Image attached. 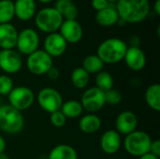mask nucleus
Here are the masks:
<instances>
[{"label":"nucleus","instance_id":"nucleus-37","mask_svg":"<svg viewBox=\"0 0 160 159\" xmlns=\"http://www.w3.org/2000/svg\"><path fill=\"white\" fill-rule=\"evenodd\" d=\"M139 159H159V157H156L155 155H153V154H151V153H147V154H145V155L140 157Z\"/></svg>","mask_w":160,"mask_h":159},{"label":"nucleus","instance_id":"nucleus-14","mask_svg":"<svg viewBox=\"0 0 160 159\" xmlns=\"http://www.w3.org/2000/svg\"><path fill=\"white\" fill-rule=\"evenodd\" d=\"M59 30H60L59 34L64 37L67 43H71V44H75L79 42L82 39L83 34L82 25L76 20L63 21Z\"/></svg>","mask_w":160,"mask_h":159},{"label":"nucleus","instance_id":"nucleus-25","mask_svg":"<svg viewBox=\"0 0 160 159\" xmlns=\"http://www.w3.org/2000/svg\"><path fill=\"white\" fill-rule=\"evenodd\" d=\"M60 111L65 115L66 118L74 119V118H77L82 114L83 108H82L80 101L68 100L66 102H63Z\"/></svg>","mask_w":160,"mask_h":159},{"label":"nucleus","instance_id":"nucleus-41","mask_svg":"<svg viewBox=\"0 0 160 159\" xmlns=\"http://www.w3.org/2000/svg\"><path fill=\"white\" fill-rule=\"evenodd\" d=\"M107 1H108L109 3H116L118 0H107Z\"/></svg>","mask_w":160,"mask_h":159},{"label":"nucleus","instance_id":"nucleus-15","mask_svg":"<svg viewBox=\"0 0 160 159\" xmlns=\"http://www.w3.org/2000/svg\"><path fill=\"white\" fill-rule=\"evenodd\" d=\"M122 145L121 135L115 129L106 130L100 138V148L107 155L116 154Z\"/></svg>","mask_w":160,"mask_h":159},{"label":"nucleus","instance_id":"nucleus-31","mask_svg":"<svg viewBox=\"0 0 160 159\" xmlns=\"http://www.w3.org/2000/svg\"><path fill=\"white\" fill-rule=\"evenodd\" d=\"M50 120H51L52 125L55 127H58V128L63 127L67 123V118L61 112V111H57V112L51 113Z\"/></svg>","mask_w":160,"mask_h":159},{"label":"nucleus","instance_id":"nucleus-11","mask_svg":"<svg viewBox=\"0 0 160 159\" xmlns=\"http://www.w3.org/2000/svg\"><path fill=\"white\" fill-rule=\"evenodd\" d=\"M22 61L21 55L14 50L0 51V69L7 75L16 74L21 70Z\"/></svg>","mask_w":160,"mask_h":159},{"label":"nucleus","instance_id":"nucleus-13","mask_svg":"<svg viewBox=\"0 0 160 159\" xmlns=\"http://www.w3.org/2000/svg\"><path fill=\"white\" fill-rule=\"evenodd\" d=\"M138 118L137 115L130 111H124L118 114L115 120V130L120 135H128L137 130Z\"/></svg>","mask_w":160,"mask_h":159},{"label":"nucleus","instance_id":"nucleus-20","mask_svg":"<svg viewBox=\"0 0 160 159\" xmlns=\"http://www.w3.org/2000/svg\"><path fill=\"white\" fill-rule=\"evenodd\" d=\"M101 125V119L94 113L83 115L79 122L80 129L85 134H93L98 132L100 129Z\"/></svg>","mask_w":160,"mask_h":159},{"label":"nucleus","instance_id":"nucleus-38","mask_svg":"<svg viewBox=\"0 0 160 159\" xmlns=\"http://www.w3.org/2000/svg\"><path fill=\"white\" fill-rule=\"evenodd\" d=\"M154 10L157 15H160V0H156L155 5H154Z\"/></svg>","mask_w":160,"mask_h":159},{"label":"nucleus","instance_id":"nucleus-24","mask_svg":"<svg viewBox=\"0 0 160 159\" xmlns=\"http://www.w3.org/2000/svg\"><path fill=\"white\" fill-rule=\"evenodd\" d=\"M104 65L105 64L97 54H90L83 59L82 67L90 75L98 74V72L102 71Z\"/></svg>","mask_w":160,"mask_h":159},{"label":"nucleus","instance_id":"nucleus-16","mask_svg":"<svg viewBox=\"0 0 160 159\" xmlns=\"http://www.w3.org/2000/svg\"><path fill=\"white\" fill-rule=\"evenodd\" d=\"M124 60L128 67L133 71H141L146 65V56L140 47H128Z\"/></svg>","mask_w":160,"mask_h":159},{"label":"nucleus","instance_id":"nucleus-27","mask_svg":"<svg viewBox=\"0 0 160 159\" xmlns=\"http://www.w3.org/2000/svg\"><path fill=\"white\" fill-rule=\"evenodd\" d=\"M14 16V2L11 0H0V24L8 23Z\"/></svg>","mask_w":160,"mask_h":159},{"label":"nucleus","instance_id":"nucleus-1","mask_svg":"<svg viewBox=\"0 0 160 159\" xmlns=\"http://www.w3.org/2000/svg\"><path fill=\"white\" fill-rule=\"evenodd\" d=\"M115 8L119 18L125 22L138 23L148 16L150 4L148 0H118Z\"/></svg>","mask_w":160,"mask_h":159},{"label":"nucleus","instance_id":"nucleus-33","mask_svg":"<svg viewBox=\"0 0 160 159\" xmlns=\"http://www.w3.org/2000/svg\"><path fill=\"white\" fill-rule=\"evenodd\" d=\"M46 75H47V77H48L50 80H52V81H56V80L60 77V70H59L58 67L52 66V67L48 70V72L46 73Z\"/></svg>","mask_w":160,"mask_h":159},{"label":"nucleus","instance_id":"nucleus-28","mask_svg":"<svg viewBox=\"0 0 160 159\" xmlns=\"http://www.w3.org/2000/svg\"><path fill=\"white\" fill-rule=\"evenodd\" d=\"M113 86L112 76L107 71H100L96 76V87L100 89L103 92H106L112 89Z\"/></svg>","mask_w":160,"mask_h":159},{"label":"nucleus","instance_id":"nucleus-4","mask_svg":"<svg viewBox=\"0 0 160 159\" xmlns=\"http://www.w3.org/2000/svg\"><path fill=\"white\" fill-rule=\"evenodd\" d=\"M151 143L152 139L149 134L142 130H135L126 136L124 147L128 155L140 157L149 153Z\"/></svg>","mask_w":160,"mask_h":159},{"label":"nucleus","instance_id":"nucleus-32","mask_svg":"<svg viewBox=\"0 0 160 159\" xmlns=\"http://www.w3.org/2000/svg\"><path fill=\"white\" fill-rule=\"evenodd\" d=\"M109 6V2L107 0H92V7L98 11H100L106 8Z\"/></svg>","mask_w":160,"mask_h":159},{"label":"nucleus","instance_id":"nucleus-30","mask_svg":"<svg viewBox=\"0 0 160 159\" xmlns=\"http://www.w3.org/2000/svg\"><path fill=\"white\" fill-rule=\"evenodd\" d=\"M12 89H13L12 79L7 74L0 75V95L8 96Z\"/></svg>","mask_w":160,"mask_h":159},{"label":"nucleus","instance_id":"nucleus-36","mask_svg":"<svg viewBox=\"0 0 160 159\" xmlns=\"http://www.w3.org/2000/svg\"><path fill=\"white\" fill-rule=\"evenodd\" d=\"M5 150H6V141L0 135V154L5 153Z\"/></svg>","mask_w":160,"mask_h":159},{"label":"nucleus","instance_id":"nucleus-10","mask_svg":"<svg viewBox=\"0 0 160 159\" xmlns=\"http://www.w3.org/2000/svg\"><path fill=\"white\" fill-rule=\"evenodd\" d=\"M81 104L86 112L90 113L97 112L100 111L105 106V97L104 92L100 89L95 87H91L86 89L81 99Z\"/></svg>","mask_w":160,"mask_h":159},{"label":"nucleus","instance_id":"nucleus-17","mask_svg":"<svg viewBox=\"0 0 160 159\" xmlns=\"http://www.w3.org/2000/svg\"><path fill=\"white\" fill-rule=\"evenodd\" d=\"M18 31L11 23L0 24V48L2 50H13L16 47Z\"/></svg>","mask_w":160,"mask_h":159},{"label":"nucleus","instance_id":"nucleus-34","mask_svg":"<svg viewBox=\"0 0 160 159\" xmlns=\"http://www.w3.org/2000/svg\"><path fill=\"white\" fill-rule=\"evenodd\" d=\"M149 153L155 155L156 157H160V141L159 140H155L152 141L151 146H150V151Z\"/></svg>","mask_w":160,"mask_h":159},{"label":"nucleus","instance_id":"nucleus-42","mask_svg":"<svg viewBox=\"0 0 160 159\" xmlns=\"http://www.w3.org/2000/svg\"><path fill=\"white\" fill-rule=\"evenodd\" d=\"M0 110H1V105H0Z\"/></svg>","mask_w":160,"mask_h":159},{"label":"nucleus","instance_id":"nucleus-22","mask_svg":"<svg viewBox=\"0 0 160 159\" xmlns=\"http://www.w3.org/2000/svg\"><path fill=\"white\" fill-rule=\"evenodd\" d=\"M48 159H78V154L68 144H58L51 150Z\"/></svg>","mask_w":160,"mask_h":159},{"label":"nucleus","instance_id":"nucleus-3","mask_svg":"<svg viewBox=\"0 0 160 159\" xmlns=\"http://www.w3.org/2000/svg\"><path fill=\"white\" fill-rule=\"evenodd\" d=\"M24 127V119L21 112L9 104L1 106L0 130L6 134L15 135L20 133Z\"/></svg>","mask_w":160,"mask_h":159},{"label":"nucleus","instance_id":"nucleus-35","mask_svg":"<svg viewBox=\"0 0 160 159\" xmlns=\"http://www.w3.org/2000/svg\"><path fill=\"white\" fill-rule=\"evenodd\" d=\"M130 42H131V47H139L140 44V38L137 36H133L130 38Z\"/></svg>","mask_w":160,"mask_h":159},{"label":"nucleus","instance_id":"nucleus-9","mask_svg":"<svg viewBox=\"0 0 160 159\" xmlns=\"http://www.w3.org/2000/svg\"><path fill=\"white\" fill-rule=\"evenodd\" d=\"M39 45V37L36 30L32 28H25L18 33V38L16 42V48L18 52L29 55L38 50Z\"/></svg>","mask_w":160,"mask_h":159},{"label":"nucleus","instance_id":"nucleus-29","mask_svg":"<svg viewBox=\"0 0 160 159\" xmlns=\"http://www.w3.org/2000/svg\"><path fill=\"white\" fill-rule=\"evenodd\" d=\"M104 97H105V103L111 106L118 105L122 101L121 93L118 90L113 89V88L104 92Z\"/></svg>","mask_w":160,"mask_h":159},{"label":"nucleus","instance_id":"nucleus-12","mask_svg":"<svg viewBox=\"0 0 160 159\" xmlns=\"http://www.w3.org/2000/svg\"><path fill=\"white\" fill-rule=\"evenodd\" d=\"M67 46H68L67 41L59 33H56V32L48 34L43 43L44 51L52 58L59 57L63 55L67 50Z\"/></svg>","mask_w":160,"mask_h":159},{"label":"nucleus","instance_id":"nucleus-26","mask_svg":"<svg viewBox=\"0 0 160 159\" xmlns=\"http://www.w3.org/2000/svg\"><path fill=\"white\" fill-rule=\"evenodd\" d=\"M71 82L77 89H84L90 81V75L81 67H76L71 73Z\"/></svg>","mask_w":160,"mask_h":159},{"label":"nucleus","instance_id":"nucleus-23","mask_svg":"<svg viewBox=\"0 0 160 159\" xmlns=\"http://www.w3.org/2000/svg\"><path fill=\"white\" fill-rule=\"evenodd\" d=\"M145 101L147 105L155 112L160 111V85L151 84L145 91Z\"/></svg>","mask_w":160,"mask_h":159},{"label":"nucleus","instance_id":"nucleus-21","mask_svg":"<svg viewBox=\"0 0 160 159\" xmlns=\"http://www.w3.org/2000/svg\"><path fill=\"white\" fill-rule=\"evenodd\" d=\"M66 20L75 21L78 17V8L72 0H56L53 7Z\"/></svg>","mask_w":160,"mask_h":159},{"label":"nucleus","instance_id":"nucleus-18","mask_svg":"<svg viewBox=\"0 0 160 159\" xmlns=\"http://www.w3.org/2000/svg\"><path fill=\"white\" fill-rule=\"evenodd\" d=\"M15 16L21 21H29L36 14L35 0H16L14 2Z\"/></svg>","mask_w":160,"mask_h":159},{"label":"nucleus","instance_id":"nucleus-2","mask_svg":"<svg viewBox=\"0 0 160 159\" xmlns=\"http://www.w3.org/2000/svg\"><path fill=\"white\" fill-rule=\"evenodd\" d=\"M128 50L127 43L117 37H111L103 42L98 48L97 55L104 64H117L121 62Z\"/></svg>","mask_w":160,"mask_h":159},{"label":"nucleus","instance_id":"nucleus-5","mask_svg":"<svg viewBox=\"0 0 160 159\" xmlns=\"http://www.w3.org/2000/svg\"><path fill=\"white\" fill-rule=\"evenodd\" d=\"M62 22L63 17L54 7H44L40 9L35 17L37 27L47 34L55 33L59 30Z\"/></svg>","mask_w":160,"mask_h":159},{"label":"nucleus","instance_id":"nucleus-7","mask_svg":"<svg viewBox=\"0 0 160 159\" xmlns=\"http://www.w3.org/2000/svg\"><path fill=\"white\" fill-rule=\"evenodd\" d=\"M8 98L10 106L19 112H22L33 105L35 101V95L30 88L26 86H18L13 87L8 95Z\"/></svg>","mask_w":160,"mask_h":159},{"label":"nucleus","instance_id":"nucleus-39","mask_svg":"<svg viewBox=\"0 0 160 159\" xmlns=\"http://www.w3.org/2000/svg\"><path fill=\"white\" fill-rule=\"evenodd\" d=\"M0 159H10V158H9V157H8L7 154L2 153V154H0Z\"/></svg>","mask_w":160,"mask_h":159},{"label":"nucleus","instance_id":"nucleus-6","mask_svg":"<svg viewBox=\"0 0 160 159\" xmlns=\"http://www.w3.org/2000/svg\"><path fill=\"white\" fill-rule=\"evenodd\" d=\"M52 66V58L44 50L38 49L29 54L26 60L27 69L30 73L36 76L46 75Z\"/></svg>","mask_w":160,"mask_h":159},{"label":"nucleus","instance_id":"nucleus-19","mask_svg":"<svg viewBox=\"0 0 160 159\" xmlns=\"http://www.w3.org/2000/svg\"><path fill=\"white\" fill-rule=\"evenodd\" d=\"M119 19L120 18L115 8V5H112V3H109V6L106 8L98 11L96 14L97 22L103 27H110L114 25L118 22Z\"/></svg>","mask_w":160,"mask_h":159},{"label":"nucleus","instance_id":"nucleus-40","mask_svg":"<svg viewBox=\"0 0 160 159\" xmlns=\"http://www.w3.org/2000/svg\"><path fill=\"white\" fill-rule=\"evenodd\" d=\"M39 2H41V3H44V4H47V3H50V2H52V0H38Z\"/></svg>","mask_w":160,"mask_h":159},{"label":"nucleus","instance_id":"nucleus-8","mask_svg":"<svg viewBox=\"0 0 160 159\" xmlns=\"http://www.w3.org/2000/svg\"><path fill=\"white\" fill-rule=\"evenodd\" d=\"M37 100L39 107L49 113L60 111L63 104L61 94L56 89L52 87H45L41 89L38 94Z\"/></svg>","mask_w":160,"mask_h":159}]
</instances>
